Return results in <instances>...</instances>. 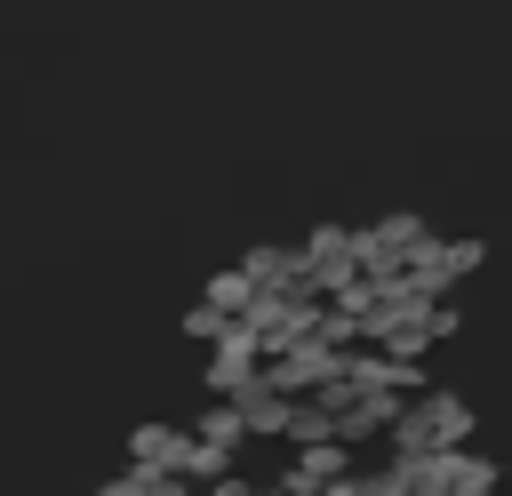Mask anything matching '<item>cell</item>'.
I'll use <instances>...</instances> for the list:
<instances>
[{"label":"cell","mask_w":512,"mask_h":496,"mask_svg":"<svg viewBox=\"0 0 512 496\" xmlns=\"http://www.w3.org/2000/svg\"><path fill=\"white\" fill-rule=\"evenodd\" d=\"M176 472H184V480H208V488H224V480H232V456H224V448H208V440L192 432V440H184V464H176Z\"/></svg>","instance_id":"cell-7"},{"label":"cell","mask_w":512,"mask_h":496,"mask_svg":"<svg viewBox=\"0 0 512 496\" xmlns=\"http://www.w3.org/2000/svg\"><path fill=\"white\" fill-rule=\"evenodd\" d=\"M184 440H192V432H176V424H136V432H128V464L176 472V464H184ZM176 480H184V472H176Z\"/></svg>","instance_id":"cell-4"},{"label":"cell","mask_w":512,"mask_h":496,"mask_svg":"<svg viewBox=\"0 0 512 496\" xmlns=\"http://www.w3.org/2000/svg\"><path fill=\"white\" fill-rule=\"evenodd\" d=\"M488 264V240H432V248H416V264H408V280L440 304V288H456L464 272H480Z\"/></svg>","instance_id":"cell-1"},{"label":"cell","mask_w":512,"mask_h":496,"mask_svg":"<svg viewBox=\"0 0 512 496\" xmlns=\"http://www.w3.org/2000/svg\"><path fill=\"white\" fill-rule=\"evenodd\" d=\"M192 432H200L208 448H224V456H240V448L256 440V432H248V416H240V400H216V408H208V416H200Z\"/></svg>","instance_id":"cell-6"},{"label":"cell","mask_w":512,"mask_h":496,"mask_svg":"<svg viewBox=\"0 0 512 496\" xmlns=\"http://www.w3.org/2000/svg\"><path fill=\"white\" fill-rule=\"evenodd\" d=\"M416 416H424V432H432V456L472 440V400H456V392H424V400H416Z\"/></svg>","instance_id":"cell-3"},{"label":"cell","mask_w":512,"mask_h":496,"mask_svg":"<svg viewBox=\"0 0 512 496\" xmlns=\"http://www.w3.org/2000/svg\"><path fill=\"white\" fill-rule=\"evenodd\" d=\"M240 416H248V432H256V440H288L296 400H288V392H272V384H256V392H240Z\"/></svg>","instance_id":"cell-5"},{"label":"cell","mask_w":512,"mask_h":496,"mask_svg":"<svg viewBox=\"0 0 512 496\" xmlns=\"http://www.w3.org/2000/svg\"><path fill=\"white\" fill-rule=\"evenodd\" d=\"M296 496H328L336 480H352V448L344 440H320V448H296V464L280 472Z\"/></svg>","instance_id":"cell-2"},{"label":"cell","mask_w":512,"mask_h":496,"mask_svg":"<svg viewBox=\"0 0 512 496\" xmlns=\"http://www.w3.org/2000/svg\"><path fill=\"white\" fill-rule=\"evenodd\" d=\"M232 328H240V320H224L216 304H192V312H184V336H192V344H208V352H216Z\"/></svg>","instance_id":"cell-8"}]
</instances>
